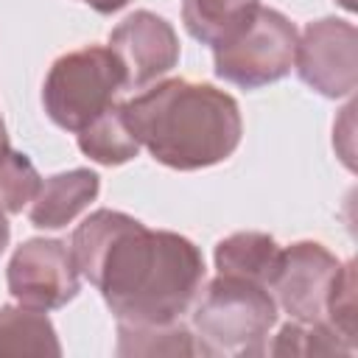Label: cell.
<instances>
[{
    "instance_id": "7",
    "label": "cell",
    "mask_w": 358,
    "mask_h": 358,
    "mask_svg": "<svg viewBox=\"0 0 358 358\" xmlns=\"http://www.w3.org/2000/svg\"><path fill=\"white\" fill-rule=\"evenodd\" d=\"M11 296L34 310H53L78 294V268L73 252L62 241H25L8 263Z\"/></svg>"
},
{
    "instance_id": "9",
    "label": "cell",
    "mask_w": 358,
    "mask_h": 358,
    "mask_svg": "<svg viewBox=\"0 0 358 358\" xmlns=\"http://www.w3.org/2000/svg\"><path fill=\"white\" fill-rule=\"evenodd\" d=\"M109 48L126 70V87L143 90L162 78L179 62V39L171 22L151 11L129 14L112 34Z\"/></svg>"
},
{
    "instance_id": "10",
    "label": "cell",
    "mask_w": 358,
    "mask_h": 358,
    "mask_svg": "<svg viewBox=\"0 0 358 358\" xmlns=\"http://www.w3.org/2000/svg\"><path fill=\"white\" fill-rule=\"evenodd\" d=\"M98 190H101L98 173H92L87 168L56 173L39 185V193L31 201L28 218L39 229L67 227L81 210L90 207V201H95Z\"/></svg>"
},
{
    "instance_id": "15",
    "label": "cell",
    "mask_w": 358,
    "mask_h": 358,
    "mask_svg": "<svg viewBox=\"0 0 358 358\" xmlns=\"http://www.w3.org/2000/svg\"><path fill=\"white\" fill-rule=\"evenodd\" d=\"M201 347L196 336L182 324L134 327L117 324V355H199Z\"/></svg>"
},
{
    "instance_id": "17",
    "label": "cell",
    "mask_w": 358,
    "mask_h": 358,
    "mask_svg": "<svg viewBox=\"0 0 358 358\" xmlns=\"http://www.w3.org/2000/svg\"><path fill=\"white\" fill-rule=\"evenodd\" d=\"M39 173L31 159L14 148L0 145V210L3 213H22L25 204L34 201L39 193Z\"/></svg>"
},
{
    "instance_id": "19",
    "label": "cell",
    "mask_w": 358,
    "mask_h": 358,
    "mask_svg": "<svg viewBox=\"0 0 358 358\" xmlns=\"http://www.w3.org/2000/svg\"><path fill=\"white\" fill-rule=\"evenodd\" d=\"M81 3H87V6H90V8H95L98 14H112V11L123 8L129 0H81Z\"/></svg>"
},
{
    "instance_id": "21",
    "label": "cell",
    "mask_w": 358,
    "mask_h": 358,
    "mask_svg": "<svg viewBox=\"0 0 358 358\" xmlns=\"http://www.w3.org/2000/svg\"><path fill=\"white\" fill-rule=\"evenodd\" d=\"M8 140H6V126H3V117H0V145H6Z\"/></svg>"
},
{
    "instance_id": "14",
    "label": "cell",
    "mask_w": 358,
    "mask_h": 358,
    "mask_svg": "<svg viewBox=\"0 0 358 358\" xmlns=\"http://www.w3.org/2000/svg\"><path fill=\"white\" fill-rule=\"evenodd\" d=\"M56 330L45 310L0 308V355H59Z\"/></svg>"
},
{
    "instance_id": "13",
    "label": "cell",
    "mask_w": 358,
    "mask_h": 358,
    "mask_svg": "<svg viewBox=\"0 0 358 358\" xmlns=\"http://www.w3.org/2000/svg\"><path fill=\"white\" fill-rule=\"evenodd\" d=\"M76 134H78V148L101 165H123L134 159L140 151V143L129 129L123 103H112Z\"/></svg>"
},
{
    "instance_id": "4",
    "label": "cell",
    "mask_w": 358,
    "mask_h": 358,
    "mask_svg": "<svg viewBox=\"0 0 358 358\" xmlns=\"http://www.w3.org/2000/svg\"><path fill=\"white\" fill-rule=\"evenodd\" d=\"M123 90L126 70L115 50L103 45H87L53 62L42 87V103L56 126L81 131L92 117L117 103Z\"/></svg>"
},
{
    "instance_id": "20",
    "label": "cell",
    "mask_w": 358,
    "mask_h": 358,
    "mask_svg": "<svg viewBox=\"0 0 358 358\" xmlns=\"http://www.w3.org/2000/svg\"><path fill=\"white\" fill-rule=\"evenodd\" d=\"M8 235H11V229H8L6 213L0 210V255H3V252H6V246H8Z\"/></svg>"
},
{
    "instance_id": "11",
    "label": "cell",
    "mask_w": 358,
    "mask_h": 358,
    "mask_svg": "<svg viewBox=\"0 0 358 358\" xmlns=\"http://www.w3.org/2000/svg\"><path fill=\"white\" fill-rule=\"evenodd\" d=\"M282 249L266 232H235L215 246V268L218 274L243 277L268 288Z\"/></svg>"
},
{
    "instance_id": "22",
    "label": "cell",
    "mask_w": 358,
    "mask_h": 358,
    "mask_svg": "<svg viewBox=\"0 0 358 358\" xmlns=\"http://www.w3.org/2000/svg\"><path fill=\"white\" fill-rule=\"evenodd\" d=\"M338 3H341V6H344V8H350V11H352V8H355V3H352V0H338Z\"/></svg>"
},
{
    "instance_id": "1",
    "label": "cell",
    "mask_w": 358,
    "mask_h": 358,
    "mask_svg": "<svg viewBox=\"0 0 358 358\" xmlns=\"http://www.w3.org/2000/svg\"><path fill=\"white\" fill-rule=\"evenodd\" d=\"M70 252L115 313L117 324L157 327L190 313L201 282L204 257L187 238L148 229L117 210H98L78 224Z\"/></svg>"
},
{
    "instance_id": "5",
    "label": "cell",
    "mask_w": 358,
    "mask_h": 358,
    "mask_svg": "<svg viewBox=\"0 0 358 358\" xmlns=\"http://www.w3.org/2000/svg\"><path fill=\"white\" fill-rule=\"evenodd\" d=\"M296 42V28L285 14L257 6L252 20L235 36L213 48L215 73L243 90L274 84L291 73Z\"/></svg>"
},
{
    "instance_id": "6",
    "label": "cell",
    "mask_w": 358,
    "mask_h": 358,
    "mask_svg": "<svg viewBox=\"0 0 358 358\" xmlns=\"http://www.w3.org/2000/svg\"><path fill=\"white\" fill-rule=\"evenodd\" d=\"M299 78L327 98L352 95L358 84V34L347 20L324 17L305 28L296 42Z\"/></svg>"
},
{
    "instance_id": "16",
    "label": "cell",
    "mask_w": 358,
    "mask_h": 358,
    "mask_svg": "<svg viewBox=\"0 0 358 358\" xmlns=\"http://www.w3.org/2000/svg\"><path fill=\"white\" fill-rule=\"evenodd\" d=\"M271 355H350L352 347L327 322H288L280 327L274 344H266Z\"/></svg>"
},
{
    "instance_id": "2",
    "label": "cell",
    "mask_w": 358,
    "mask_h": 358,
    "mask_svg": "<svg viewBox=\"0 0 358 358\" xmlns=\"http://www.w3.org/2000/svg\"><path fill=\"white\" fill-rule=\"evenodd\" d=\"M140 148L176 171H199L232 157L241 143V109L213 84L171 78L123 103Z\"/></svg>"
},
{
    "instance_id": "12",
    "label": "cell",
    "mask_w": 358,
    "mask_h": 358,
    "mask_svg": "<svg viewBox=\"0 0 358 358\" xmlns=\"http://www.w3.org/2000/svg\"><path fill=\"white\" fill-rule=\"evenodd\" d=\"M260 0H185L182 20L193 39L221 45L235 36L257 11Z\"/></svg>"
},
{
    "instance_id": "3",
    "label": "cell",
    "mask_w": 358,
    "mask_h": 358,
    "mask_svg": "<svg viewBox=\"0 0 358 358\" xmlns=\"http://www.w3.org/2000/svg\"><path fill=\"white\" fill-rule=\"evenodd\" d=\"M201 355H260L277 324V302L260 282L218 274L190 308Z\"/></svg>"
},
{
    "instance_id": "8",
    "label": "cell",
    "mask_w": 358,
    "mask_h": 358,
    "mask_svg": "<svg viewBox=\"0 0 358 358\" xmlns=\"http://www.w3.org/2000/svg\"><path fill=\"white\" fill-rule=\"evenodd\" d=\"M338 266L341 263L316 241L291 243L288 249H282L268 291L291 319L324 322V305Z\"/></svg>"
},
{
    "instance_id": "18",
    "label": "cell",
    "mask_w": 358,
    "mask_h": 358,
    "mask_svg": "<svg viewBox=\"0 0 358 358\" xmlns=\"http://www.w3.org/2000/svg\"><path fill=\"white\" fill-rule=\"evenodd\" d=\"M324 322L355 350L358 327H355V263L352 260L338 266V274H336L330 294H327Z\"/></svg>"
}]
</instances>
